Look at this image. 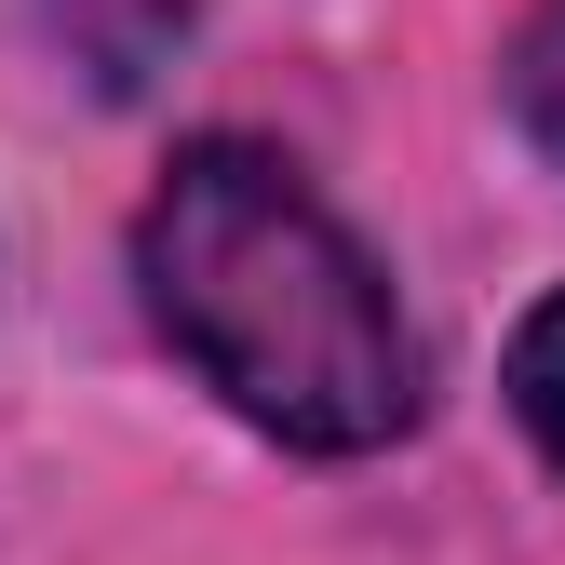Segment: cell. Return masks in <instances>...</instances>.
I'll return each mask as SVG.
<instances>
[{"label":"cell","mask_w":565,"mask_h":565,"mask_svg":"<svg viewBox=\"0 0 565 565\" xmlns=\"http://www.w3.org/2000/svg\"><path fill=\"white\" fill-rule=\"evenodd\" d=\"M499 95H512V121L539 135V149L565 162V0H539V14L512 28V54H499Z\"/></svg>","instance_id":"2"},{"label":"cell","mask_w":565,"mask_h":565,"mask_svg":"<svg viewBox=\"0 0 565 565\" xmlns=\"http://www.w3.org/2000/svg\"><path fill=\"white\" fill-rule=\"evenodd\" d=\"M135 282H149V323L202 364V391H230L256 431L310 458H364L417 417V337L377 256L256 135L175 149V175L135 216Z\"/></svg>","instance_id":"1"},{"label":"cell","mask_w":565,"mask_h":565,"mask_svg":"<svg viewBox=\"0 0 565 565\" xmlns=\"http://www.w3.org/2000/svg\"><path fill=\"white\" fill-rule=\"evenodd\" d=\"M512 417L539 431V458L565 471V297H539L525 337H512Z\"/></svg>","instance_id":"3"}]
</instances>
